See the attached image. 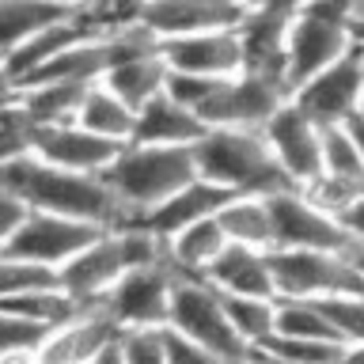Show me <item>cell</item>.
I'll return each instance as SVG.
<instances>
[{
  "instance_id": "obj_25",
  "label": "cell",
  "mask_w": 364,
  "mask_h": 364,
  "mask_svg": "<svg viewBox=\"0 0 364 364\" xmlns=\"http://www.w3.org/2000/svg\"><path fill=\"white\" fill-rule=\"evenodd\" d=\"M76 122L84 125V129H91V133L107 136V141L125 144V141L133 136L136 110H133L125 99L114 95V91L102 84V80H95V84L84 91V102H80V110H76Z\"/></svg>"
},
{
  "instance_id": "obj_19",
  "label": "cell",
  "mask_w": 364,
  "mask_h": 364,
  "mask_svg": "<svg viewBox=\"0 0 364 364\" xmlns=\"http://www.w3.org/2000/svg\"><path fill=\"white\" fill-rule=\"evenodd\" d=\"M216 292H235V296H277L273 292V269H269V250L266 247H247V243H224L220 255L209 262L201 273Z\"/></svg>"
},
{
  "instance_id": "obj_24",
  "label": "cell",
  "mask_w": 364,
  "mask_h": 364,
  "mask_svg": "<svg viewBox=\"0 0 364 364\" xmlns=\"http://www.w3.org/2000/svg\"><path fill=\"white\" fill-rule=\"evenodd\" d=\"M228 243H247V247H273V216L266 193H232L216 209Z\"/></svg>"
},
{
  "instance_id": "obj_9",
  "label": "cell",
  "mask_w": 364,
  "mask_h": 364,
  "mask_svg": "<svg viewBox=\"0 0 364 364\" xmlns=\"http://www.w3.org/2000/svg\"><path fill=\"white\" fill-rule=\"evenodd\" d=\"M102 232V224L80 220V216H65V213H46V209H27L23 220L16 224V232L0 250L19 258H31L38 266L61 269L68 258L76 255L84 243H91Z\"/></svg>"
},
{
  "instance_id": "obj_8",
  "label": "cell",
  "mask_w": 364,
  "mask_h": 364,
  "mask_svg": "<svg viewBox=\"0 0 364 364\" xmlns=\"http://www.w3.org/2000/svg\"><path fill=\"white\" fill-rule=\"evenodd\" d=\"M175 277H178V269L171 266L167 255H164L159 262L125 269L95 304H102V311H107L118 326H156V323H167Z\"/></svg>"
},
{
  "instance_id": "obj_34",
  "label": "cell",
  "mask_w": 364,
  "mask_h": 364,
  "mask_svg": "<svg viewBox=\"0 0 364 364\" xmlns=\"http://www.w3.org/2000/svg\"><path fill=\"white\" fill-rule=\"evenodd\" d=\"M125 364H167L164 357V323L156 326H118Z\"/></svg>"
},
{
  "instance_id": "obj_11",
  "label": "cell",
  "mask_w": 364,
  "mask_h": 364,
  "mask_svg": "<svg viewBox=\"0 0 364 364\" xmlns=\"http://www.w3.org/2000/svg\"><path fill=\"white\" fill-rule=\"evenodd\" d=\"M284 99H289V87L277 84V80H266L255 73H232L198 107V118L205 125H247V129H262L266 118Z\"/></svg>"
},
{
  "instance_id": "obj_12",
  "label": "cell",
  "mask_w": 364,
  "mask_h": 364,
  "mask_svg": "<svg viewBox=\"0 0 364 364\" xmlns=\"http://www.w3.org/2000/svg\"><path fill=\"white\" fill-rule=\"evenodd\" d=\"M262 133H266V141L273 148V156H277V164L284 167V175L296 182V190L323 175V125L307 118L292 99H284L269 114Z\"/></svg>"
},
{
  "instance_id": "obj_33",
  "label": "cell",
  "mask_w": 364,
  "mask_h": 364,
  "mask_svg": "<svg viewBox=\"0 0 364 364\" xmlns=\"http://www.w3.org/2000/svg\"><path fill=\"white\" fill-rule=\"evenodd\" d=\"M42 284H57V269L0 250V296H16V292H27V289H42Z\"/></svg>"
},
{
  "instance_id": "obj_14",
  "label": "cell",
  "mask_w": 364,
  "mask_h": 364,
  "mask_svg": "<svg viewBox=\"0 0 364 364\" xmlns=\"http://www.w3.org/2000/svg\"><path fill=\"white\" fill-rule=\"evenodd\" d=\"M114 334H118V323L102 311V304H84L65 323L46 330L34 360L38 364H95Z\"/></svg>"
},
{
  "instance_id": "obj_32",
  "label": "cell",
  "mask_w": 364,
  "mask_h": 364,
  "mask_svg": "<svg viewBox=\"0 0 364 364\" xmlns=\"http://www.w3.org/2000/svg\"><path fill=\"white\" fill-rule=\"evenodd\" d=\"M34 129L38 122L27 114V107L19 102V95L0 107V164L16 156H27L31 152V141H34Z\"/></svg>"
},
{
  "instance_id": "obj_36",
  "label": "cell",
  "mask_w": 364,
  "mask_h": 364,
  "mask_svg": "<svg viewBox=\"0 0 364 364\" xmlns=\"http://www.w3.org/2000/svg\"><path fill=\"white\" fill-rule=\"evenodd\" d=\"M23 213H27V205H23L11 190L0 186V247L11 239V232H16V224L23 220Z\"/></svg>"
},
{
  "instance_id": "obj_7",
  "label": "cell",
  "mask_w": 364,
  "mask_h": 364,
  "mask_svg": "<svg viewBox=\"0 0 364 364\" xmlns=\"http://www.w3.org/2000/svg\"><path fill=\"white\" fill-rule=\"evenodd\" d=\"M364 84V34L349 42V50H341L334 61H326L318 73L300 80L289 99L300 107L311 122L330 125V122H346L357 110V95Z\"/></svg>"
},
{
  "instance_id": "obj_4",
  "label": "cell",
  "mask_w": 364,
  "mask_h": 364,
  "mask_svg": "<svg viewBox=\"0 0 364 364\" xmlns=\"http://www.w3.org/2000/svg\"><path fill=\"white\" fill-rule=\"evenodd\" d=\"M159 258H164V239L136 220H122V224L102 228L91 243L80 247L57 269V281H61V289L73 300L95 304L125 269L148 266V262H159Z\"/></svg>"
},
{
  "instance_id": "obj_5",
  "label": "cell",
  "mask_w": 364,
  "mask_h": 364,
  "mask_svg": "<svg viewBox=\"0 0 364 364\" xmlns=\"http://www.w3.org/2000/svg\"><path fill=\"white\" fill-rule=\"evenodd\" d=\"M273 269V292L277 296H346L364 292V277L349 250H326V247H273L269 250Z\"/></svg>"
},
{
  "instance_id": "obj_16",
  "label": "cell",
  "mask_w": 364,
  "mask_h": 364,
  "mask_svg": "<svg viewBox=\"0 0 364 364\" xmlns=\"http://www.w3.org/2000/svg\"><path fill=\"white\" fill-rule=\"evenodd\" d=\"M118 141L84 129L80 122H57V125H38L31 141V152L38 159H50L57 167L84 171V175H99L102 167L118 156Z\"/></svg>"
},
{
  "instance_id": "obj_28",
  "label": "cell",
  "mask_w": 364,
  "mask_h": 364,
  "mask_svg": "<svg viewBox=\"0 0 364 364\" xmlns=\"http://www.w3.org/2000/svg\"><path fill=\"white\" fill-rule=\"evenodd\" d=\"M220 304H224V315H228V323H232V330L250 346V353H255L258 341L277 326V296L220 292Z\"/></svg>"
},
{
  "instance_id": "obj_17",
  "label": "cell",
  "mask_w": 364,
  "mask_h": 364,
  "mask_svg": "<svg viewBox=\"0 0 364 364\" xmlns=\"http://www.w3.org/2000/svg\"><path fill=\"white\" fill-rule=\"evenodd\" d=\"M159 57L175 73H201V76H232L243 68L239 57V34L235 27L224 31H198V34H178V38H159Z\"/></svg>"
},
{
  "instance_id": "obj_35",
  "label": "cell",
  "mask_w": 364,
  "mask_h": 364,
  "mask_svg": "<svg viewBox=\"0 0 364 364\" xmlns=\"http://www.w3.org/2000/svg\"><path fill=\"white\" fill-rule=\"evenodd\" d=\"M164 357L167 364H216V357L201 341H193L190 334H182L171 323H164Z\"/></svg>"
},
{
  "instance_id": "obj_31",
  "label": "cell",
  "mask_w": 364,
  "mask_h": 364,
  "mask_svg": "<svg viewBox=\"0 0 364 364\" xmlns=\"http://www.w3.org/2000/svg\"><path fill=\"white\" fill-rule=\"evenodd\" d=\"M318 311L330 318V326L338 330V338L349 349H357L364 341V292H346V296H318ZM349 360V357H346Z\"/></svg>"
},
{
  "instance_id": "obj_42",
  "label": "cell",
  "mask_w": 364,
  "mask_h": 364,
  "mask_svg": "<svg viewBox=\"0 0 364 364\" xmlns=\"http://www.w3.org/2000/svg\"><path fill=\"white\" fill-rule=\"evenodd\" d=\"M243 8H266V4H300V0H239Z\"/></svg>"
},
{
  "instance_id": "obj_22",
  "label": "cell",
  "mask_w": 364,
  "mask_h": 364,
  "mask_svg": "<svg viewBox=\"0 0 364 364\" xmlns=\"http://www.w3.org/2000/svg\"><path fill=\"white\" fill-rule=\"evenodd\" d=\"M76 11H95V8H76L65 4V0H0V53L8 57L34 31L50 27L65 16H76Z\"/></svg>"
},
{
  "instance_id": "obj_39",
  "label": "cell",
  "mask_w": 364,
  "mask_h": 364,
  "mask_svg": "<svg viewBox=\"0 0 364 364\" xmlns=\"http://www.w3.org/2000/svg\"><path fill=\"white\" fill-rule=\"evenodd\" d=\"M16 95H19V80H16V73H11L8 57L0 53V107H4V102H11Z\"/></svg>"
},
{
  "instance_id": "obj_30",
  "label": "cell",
  "mask_w": 364,
  "mask_h": 364,
  "mask_svg": "<svg viewBox=\"0 0 364 364\" xmlns=\"http://www.w3.org/2000/svg\"><path fill=\"white\" fill-rule=\"evenodd\" d=\"M46 330L50 326H42V323H34V318H23V315L0 307V360H34Z\"/></svg>"
},
{
  "instance_id": "obj_44",
  "label": "cell",
  "mask_w": 364,
  "mask_h": 364,
  "mask_svg": "<svg viewBox=\"0 0 364 364\" xmlns=\"http://www.w3.org/2000/svg\"><path fill=\"white\" fill-rule=\"evenodd\" d=\"M357 110L364 114V84H360V95H357Z\"/></svg>"
},
{
  "instance_id": "obj_23",
  "label": "cell",
  "mask_w": 364,
  "mask_h": 364,
  "mask_svg": "<svg viewBox=\"0 0 364 364\" xmlns=\"http://www.w3.org/2000/svg\"><path fill=\"white\" fill-rule=\"evenodd\" d=\"M102 84H107L118 99H125L129 107H144L152 95H159L167 84V65L164 57H159V50L152 46V50H141L133 57H125V61H118L114 68H107V76H102Z\"/></svg>"
},
{
  "instance_id": "obj_38",
  "label": "cell",
  "mask_w": 364,
  "mask_h": 364,
  "mask_svg": "<svg viewBox=\"0 0 364 364\" xmlns=\"http://www.w3.org/2000/svg\"><path fill=\"white\" fill-rule=\"evenodd\" d=\"M148 0H107V19L110 23H129Z\"/></svg>"
},
{
  "instance_id": "obj_6",
  "label": "cell",
  "mask_w": 364,
  "mask_h": 364,
  "mask_svg": "<svg viewBox=\"0 0 364 364\" xmlns=\"http://www.w3.org/2000/svg\"><path fill=\"white\" fill-rule=\"evenodd\" d=\"M167 323L175 330H182V334H190L193 341H201V346L216 357V364L220 360H228V364L255 360L250 346L232 330V323H228L220 292H216L205 277H190V273H178L175 277Z\"/></svg>"
},
{
  "instance_id": "obj_18",
  "label": "cell",
  "mask_w": 364,
  "mask_h": 364,
  "mask_svg": "<svg viewBox=\"0 0 364 364\" xmlns=\"http://www.w3.org/2000/svg\"><path fill=\"white\" fill-rule=\"evenodd\" d=\"M232 198V190L220 186V182L205 178V175H193L190 182H182L175 193H167L159 205H152L144 216H136V224H144L148 232H156L159 239L178 232L182 224H193L201 216H213L220 205Z\"/></svg>"
},
{
  "instance_id": "obj_2",
  "label": "cell",
  "mask_w": 364,
  "mask_h": 364,
  "mask_svg": "<svg viewBox=\"0 0 364 364\" xmlns=\"http://www.w3.org/2000/svg\"><path fill=\"white\" fill-rule=\"evenodd\" d=\"M193 175H198L193 144H141V141H125L118 156L99 171L114 201L122 205L125 220L144 216L152 205H159Z\"/></svg>"
},
{
  "instance_id": "obj_15",
  "label": "cell",
  "mask_w": 364,
  "mask_h": 364,
  "mask_svg": "<svg viewBox=\"0 0 364 364\" xmlns=\"http://www.w3.org/2000/svg\"><path fill=\"white\" fill-rule=\"evenodd\" d=\"M239 0H148L129 23H141L148 34L159 38H178V34L198 31H224L243 19Z\"/></svg>"
},
{
  "instance_id": "obj_10",
  "label": "cell",
  "mask_w": 364,
  "mask_h": 364,
  "mask_svg": "<svg viewBox=\"0 0 364 364\" xmlns=\"http://www.w3.org/2000/svg\"><path fill=\"white\" fill-rule=\"evenodd\" d=\"M273 216V247H326L349 250L357 239L346 232V224L323 205H315L304 190H277L266 193ZM269 247V250H273Z\"/></svg>"
},
{
  "instance_id": "obj_3",
  "label": "cell",
  "mask_w": 364,
  "mask_h": 364,
  "mask_svg": "<svg viewBox=\"0 0 364 364\" xmlns=\"http://www.w3.org/2000/svg\"><path fill=\"white\" fill-rule=\"evenodd\" d=\"M198 175L220 182L232 193H277L296 190V182L284 175L273 148L262 129L247 125H209L201 141L193 144Z\"/></svg>"
},
{
  "instance_id": "obj_1",
  "label": "cell",
  "mask_w": 364,
  "mask_h": 364,
  "mask_svg": "<svg viewBox=\"0 0 364 364\" xmlns=\"http://www.w3.org/2000/svg\"><path fill=\"white\" fill-rule=\"evenodd\" d=\"M0 186L16 193L27 209L80 216V220H91L102 228L125 220L122 205L114 201V193L107 190V182L99 175L57 167L50 159H38L34 152L0 164Z\"/></svg>"
},
{
  "instance_id": "obj_37",
  "label": "cell",
  "mask_w": 364,
  "mask_h": 364,
  "mask_svg": "<svg viewBox=\"0 0 364 364\" xmlns=\"http://www.w3.org/2000/svg\"><path fill=\"white\" fill-rule=\"evenodd\" d=\"M338 220L346 224V232H349L353 239H364V193H360V198H357V201L349 205L346 213L338 216Z\"/></svg>"
},
{
  "instance_id": "obj_43",
  "label": "cell",
  "mask_w": 364,
  "mask_h": 364,
  "mask_svg": "<svg viewBox=\"0 0 364 364\" xmlns=\"http://www.w3.org/2000/svg\"><path fill=\"white\" fill-rule=\"evenodd\" d=\"M349 360H364V341H360L357 349H349Z\"/></svg>"
},
{
  "instance_id": "obj_40",
  "label": "cell",
  "mask_w": 364,
  "mask_h": 364,
  "mask_svg": "<svg viewBox=\"0 0 364 364\" xmlns=\"http://www.w3.org/2000/svg\"><path fill=\"white\" fill-rule=\"evenodd\" d=\"M346 129H349L353 144H357V152H360V159H364V114H360V110H353L349 118H346Z\"/></svg>"
},
{
  "instance_id": "obj_21",
  "label": "cell",
  "mask_w": 364,
  "mask_h": 364,
  "mask_svg": "<svg viewBox=\"0 0 364 364\" xmlns=\"http://www.w3.org/2000/svg\"><path fill=\"white\" fill-rule=\"evenodd\" d=\"M228 243L220 220L213 216H201L193 224H182L178 232L164 235V255L178 273H190V277H201L209 269V262L220 255V247Z\"/></svg>"
},
{
  "instance_id": "obj_13",
  "label": "cell",
  "mask_w": 364,
  "mask_h": 364,
  "mask_svg": "<svg viewBox=\"0 0 364 364\" xmlns=\"http://www.w3.org/2000/svg\"><path fill=\"white\" fill-rule=\"evenodd\" d=\"M296 4H266V8H247L243 19L235 23L239 34V57L243 68L239 73H255L266 80L289 87L284 80V42H289V19Z\"/></svg>"
},
{
  "instance_id": "obj_41",
  "label": "cell",
  "mask_w": 364,
  "mask_h": 364,
  "mask_svg": "<svg viewBox=\"0 0 364 364\" xmlns=\"http://www.w3.org/2000/svg\"><path fill=\"white\" fill-rule=\"evenodd\" d=\"M349 255H353V262H357V269H360V277H364V239H357V243L349 247Z\"/></svg>"
},
{
  "instance_id": "obj_27",
  "label": "cell",
  "mask_w": 364,
  "mask_h": 364,
  "mask_svg": "<svg viewBox=\"0 0 364 364\" xmlns=\"http://www.w3.org/2000/svg\"><path fill=\"white\" fill-rule=\"evenodd\" d=\"M349 349L341 341L326 338H304V334H284V330H269L255 346V360H284V364H338L346 360Z\"/></svg>"
},
{
  "instance_id": "obj_20",
  "label": "cell",
  "mask_w": 364,
  "mask_h": 364,
  "mask_svg": "<svg viewBox=\"0 0 364 364\" xmlns=\"http://www.w3.org/2000/svg\"><path fill=\"white\" fill-rule=\"evenodd\" d=\"M205 129H209V125H205L186 102H178L164 87L159 95L148 99L144 107H136V122H133L129 141H141V144H198Z\"/></svg>"
},
{
  "instance_id": "obj_26",
  "label": "cell",
  "mask_w": 364,
  "mask_h": 364,
  "mask_svg": "<svg viewBox=\"0 0 364 364\" xmlns=\"http://www.w3.org/2000/svg\"><path fill=\"white\" fill-rule=\"evenodd\" d=\"M87 87L91 84H73V80H34V84H19V102L38 125L76 122Z\"/></svg>"
},
{
  "instance_id": "obj_29",
  "label": "cell",
  "mask_w": 364,
  "mask_h": 364,
  "mask_svg": "<svg viewBox=\"0 0 364 364\" xmlns=\"http://www.w3.org/2000/svg\"><path fill=\"white\" fill-rule=\"evenodd\" d=\"M323 175L360 178V182H364V159H360V152H357V144H353L346 122L323 125Z\"/></svg>"
}]
</instances>
